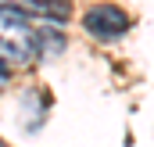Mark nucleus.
<instances>
[{
	"instance_id": "f257e3e1",
	"label": "nucleus",
	"mask_w": 154,
	"mask_h": 147,
	"mask_svg": "<svg viewBox=\"0 0 154 147\" xmlns=\"http://www.w3.org/2000/svg\"><path fill=\"white\" fill-rule=\"evenodd\" d=\"M39 58V33L14 7H0V61L25 65Z\"/></svg>"
},
{
	"instance_id": "f03ea898",
	"label": "nucleus",
	"mask_w": 154,
	"mask_h": 147,
	"mask_svg": "<svg viewBox=\"0 0 154 147\" xmlns=\"http://www.w3.org/2000/svg\"><path fill=\"white\" fill-rule=\"evenodd\" d=\"M82 29L93 39H118L129 29V14L122 7H115V4H97V7H90L82 14Z\"/></svg>"
},
{
	"instance_id": "7ed1b4c3",
	"label": "nucleus",
	"mask_w": 154,
	"mask_h": 147,
	"mask_svg": "<svg viewBox=\"0 0 154 147\" xmlns=\"http://www.w3.org/2000/svg\"><path fill=\"white\" fill-rule=\"evenodd\" d=\"M4 86H7V68L0 65V90H4Z\"/></svg>"
}]
</instances>
